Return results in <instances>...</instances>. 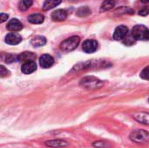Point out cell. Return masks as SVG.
Returning <instances> with one entry per match:
<instances>
[{
    "instance_id": "1",
    "label": "cell",
    "mask_w": 149,
    "mask_h": 148,
    "mask_svg": "<svg viewBox=\"0 0 149 148\" xmlns=\"http://www.w3.org/2000/svg\"><path fill=\"white\" fill-rule=\"evenodd\" d=\"M129 139L137 144H146L149 141V133L145 130L137 129L130 133Z\"/></svg>"
},
{
    "instance_id": "2",
    "label": "cell",
    "mask_w": 149,
    "mask_h": 148,
    "mask_svg": "<svg viewBox=\"0 0 149 148\" xmlns=\"http://www.w3.org/2000/svg\"><path fill=\"white\" fill-rule=\"evenodd\" d=\"M131 34L136 40H149V29L143 24L135 25L132 29Z\"/></svg>"
},
{
    "instance_id": "3",
    "label": "cell",
    "mask_w": 149,
    "mask_h": 148,
    "mask_svg": "<svg viewBox=\"0 0 149 148\" xmlns=\"http://www.w3.org/2000/svg\"><path fill=\"white\" fill-rule=\"evenodd\" d=\"M79 42H80V38L79 36H72V37L64 40L60 44V49H61V51H65V52L72 51L77 48Z\"/></svg>"
},
{
    "instance_id": "4",
    "label": "cell",
    "mask_w": 149,
    "mask_h": 148,
    "mask_svg": "<svg viewBox=\"0 0 149 148\" xmlns=\"http://www.w3.org/2000/svg\"><path fill=\"white\" fill-rule=\"evenodd\" d=\"M103 82L95 77H86L81 79L80 85L86 89H97L101 87Z\"/></svg>"
},
{
    "instance_id": "5",
    "label": "cell",
    "mask_w": 149,
    "mask_h": 148,
    "mask_svg": "<svg viewBox=\"0 0 149 148\" xmlns=\"http://www.w3.org/2000/svg\"><path fill=\"white\" fill-rule=\"evenodd\" d=\"M128 34V28L126 25H119L113 32V39L116 41L123 40Z\"/></svg>"
},
{
    "instance_id": "6",
    "label": "cell",
    "mask_w": 149,
    "mask_h": 148,
    "mask_svg": "<svg viewBox=\"0 0 149 148\" xmlns=\"http://www.w3.org/2000/svg\"><path fill=\"white\" fill-rule=\"evenodd\" d=\"M82 49L86 53H93L98 49V42L94 39H86L82 44Z\"/></svg>"
},
{
    "instance_id": "7",
    "label": "cell",
    "mask_w": 149,
    "mask_h": 148,
    "mask_svg": "<svg viewBox=\"0 0 149 148\" xmlns=\"http://www.w3.org/2000/svg\"><path fill=\"white\" fill-rule=\"evenodd\" d=\"M7 30L10 32H17L23 29V24L17 18H12L7 24Z\"/></svg>"
},
{
    "instance_id": "8",
    "label": "cell",
    "mask_w": 149,
    "mask_h": 148,
    "mask_svg": "<svg viewBox=\"0 0 149 148\" xmlns=\"http://www.w3.org/2000/svg\"><path fill=\"white\" fill-rule=\"evenodd\" d=\"M22 41V37L17 32H10L5 37V42L10 45L18 44Z\"/></svg>"
},
{
    "instance_id": "9",
    "label": "cell",
    "mask_w": 149,
    "mask_h": 148,
    "mask_svg": "<svg viewBox=\"0 0 149 148\" xmlns=\"http://www.w3.org/2000/svg\"><path fill=\"white\" fill-rule=\"evenodd\" d=\"M54 64V58L49 54H44L39 58V65L42 68H50Z\"/></svg>"
},
{
    "instance_id": "10",
    "label": "cell",
    "mask_w": 149,
    "mask_h": 148,
    "mask_svg": "<svg viewBox=\"0 0 149 148\" xmlns=\"http://www.w3.org/2000/svg\"><path fill=\"white\" fill-rule=\"evenodd\" d=\"M45 145L46 147L52 148H62L66 147L69 146V143L64 140H47L45 142Z\"/></svg>"
},
{
    "instance_id": "11",
    "label": "cell",
    "mask_w": 149,
    "mask_h": 148,
    "mask_svg": "<svg viewBox=\"0 0 149 148\" xmlns=\"http://www.w3.org/2000/svg\"><path fill=\"white\" fill-rule=\"evenodd\" d=\"M37 69V65L35 63V61L31 60V61H27L24 62L21 67V71L24 74H31L32 72H34Z\"/></svg>"
},
{
    "instance_id": "12",
    "label": "cell",
    "mask_w": 149,
    "mask_h": 148,
    "mask_svg": "<svg viewBox=\"0 0 149 148\" xmlns=\"http://www.w3.org/2000/svg\"><path fill=\"white\" fill-rule=\"evenodd\" d=\"M133 118L141 124L149 125V113H137L133 115Z\"/></svg>"
},
{
    "instance_id": "13",
    "label": "cell",
    "mask_w": 149,
    "mask_h": 148,
    "mask_svg": "<svg viewBox=\"0 0 149 148\" xmlns=\"http://www.w3.org/2000/svg\"><path fill=\"white\" fill-rule=\"evenodd\" d=\"M51 17L54 21H63L67 17V12L65 10H57L52 13Z\"/></svg>"
},
{
    "instance_id": "14",
    "label": "cell",
    "mask_w": 149,
    "mask_h": 148,
    "mask_svg": "<svg viewBox=\"0 0 149 148\" xmlns=\"http://www.w3.org/2000/svg\"><path fill=\"white\" fill-rule=\"evenodd\" d=\"M36 59V54L31 52V51H24L22 52L21 54L17 55V60L20 62H27L31 60H35Z\"/></svg>"
},
{
    "instance_id": "15",
    "label": "cell",
    "mask_w": 149,
    "mask_h": 148,
    "mask_svg": "<svg viewBox=\"0 0 149 148\" xmlns=\"http://www.w3.org/2000/svg\"><path fill=\"white\" fill-rule=\"evenodd\" d=\"M31 44L34 47H41L46 44V38L44 36L38 35V36H35L31 38Z\"/></svg>"
},
{
    "instance_id": "16",
    "label": "cell",
    "mask_w": 149,
    "mask_h": 148,
    "mask_svg": "<svg viewBox=\"0 0 149 148\" xmlns=\"http://www.w3.org/2000/svg\"><path fill=\"white\" fill-rule=\"evenodd\" d=\"M28 21L31 24H42L45 21V16L39 13L37 14H31L28 17Z\"/></svg>"
},
{
    "instance_id": "17",
    "label": "cell",
    "mask_w": 149,
    "mask_h": 148,
    "mask_svg": "<svg viewBox=\"0 0 149 148\" xmlns=\"http://www.w3.org/2000/svg\"><path fill=\"white\" fill-rule=\"evenodd\" d=\"M62 0H45L43 4V10H49L58 6Z\"/></svg>"
},
{
    "instance_id": "18",
    "label": "cell",
    "mask_w": 149,
    "mask_h": 148,
    "mask_svg": "<svg viewBox=\"0 0 149 148\" xmlns=\"http://www.w3.org/2000/svg\"><path fill=\"white\" fill-rule=\"evenodd\" d=\"M114 6H115V1L114 0H105L102 3L100 8V12H105V11L110 10Z\"/></svg>"
},
{
    "instance_id": "19",
    "label": "cell",
    "mask_w": 149,
    "mask_h": 148,
    "mask_svg": "<svg viewBox=\"0 0 149 148\" xmlns=\"http://www.w3.org/2000/svg\"><path fill=\"white\" fill-rule=\"evenodd\" d=\"M90 14H91V10L87 6L79 7L77 10V12H76V15L78 17H87Z\"/></svg>"
},
{
    "instance_id": "20",
    "label": "cell",
    "mask_w": 149,
    "mask_h": 148,
    "mask_svg": "<svg viewBox=\"0 0 149 148\" xmlns=\"http://www.w3.org/2000/svg\"><path fill=\"white\" fill-rule=\"evenodd\" d=\"M33 3V0H22L18 4V9L22 11L28 10Z\"/></svg>"
},
{
    "instance_id": "21",
    "label": "cell",
    "mask_w": 149,
    "mask_h": 148,
    "mask_svg": "<svg viewBox=\"0 0 149 148\" xmlns=\"http://www.w3.org/2000/svg\"><path fill=\"white\" fill-rule=\"evenodd\" d=\"M135 42H136V39L133 37L132 34H130V35L127 34V36L123 39V43H124L126 45H128V46H131V45L134 44Z\"/></svg>"
},
{
    "instance_id": "22",
    "label": "cell",
    "mask_w": 149,
    "mask_h": 148,
    "mask_svg": "<svg viewBox=\"0 0 149 148\" xmlns=\"http://www.w3.org/2000/svg\"><path fill=\"white\" fill-rule=\"evenodd\" d=\"M93 147L95 148H107L108 147V144L105 141L102 140H99V141H95L93 143Z\"/></svg>"
},
{
    "instance_id": "23",
    "label": "cell",
    "mask_w": 149,
    "mask_h": 148,
    "mask_svg": "<svg viewBox=\"0 0 149 148\" xmlns=\"http://www.w3.org/2000/svg\"><path fill=\"white\" fill-rule=\"evenodd\" d=\"M140 76H141V78L143 79L149 80V65L148 66H147V67H145V68L141 71Z\"/></svg>"
},
{
    "instance_id": "24",
    "label": "cell",
    "mask_w": 149,
    "mask_h": 148,
    "mask_svg": "<svg viewBox=\"0 0 149 148\" xmlns=\"http://www.w3.org/2000/svg\"><path fill=\"white\" fill-rule=\"evenodd\" d=\"M9 74H10V72L3 65H0V76H1V78L7 77V76H9Z\"/></svg>"
},
{
    "instance_id": "25",
    "label": "cell",
    "mask_w": 149,
    "mask_h": 148,
    "mask_svg": "<svg viewBox=\"0 0 149 148\" xmlns=\"http://www.w3.org/2000/svg\"><path fill=\"white\" fill-rule=\"evenodd\" d=\"M17 60V56H14L12 54H8L5 58V63H12L14 61Z\"/></svg>"
},
{
    "instance_id": "26",
    "label": "cell",
    "mask_w": 149,
    "mask_h": 148,
    "mask_svg": "<svg viewBox=\"0 0 149 148\" xmlns=\"http://www.w3.org/2000/svg\"><path fill=\"white\" fill-rule=\"evenodd\" d=\"M148 14H149V6H146V7L142 8V9L139 11V15L143 16V17H145V16H147V15H148Z\"/></svg>"
},
{
    "instance_id": "27",
    "label": "cell",
    "mask_w": 149,
    "mask_h": 148,
    "mask_svg": "<svg viewBox=\"0 0 149 148\" xmlns=\"http://www.w3.org/2000/svg\"><path fill=\"white\" fill-rule=\"evenodd\" d=\"M9 17V15L8 14H5V13H1L0 14V23H3L4 21H6Z\"/></svg>"
},
{
    "instance_id": "28",
    "label": "cell",
    "mask_w": 149,
    "mask_h": 148,
    "mask_svg": "<svg viewBox=\"0 0 149 148\" xmlns=\"http://www.w3.org/2000/svg\"><path fill=\"white\" fill-rule=\"evenodd\" d=\"M142 3H149V0H141Z\"/></svg>"
},
{
    "instance_id": "29",
    "label": "cell",
    "mask_w": 149,
    "mask_h": 148,
    "mask_svg": "<svg viewBox=\"0 0 149 148\" xmlns=\"http://www.w3.org/2000/svg\"><path fill=\"white\" fill-rule=\"evenodd\" d=\"M148 103H149V99H148Z\"/></svg>"
}]
</instances>
